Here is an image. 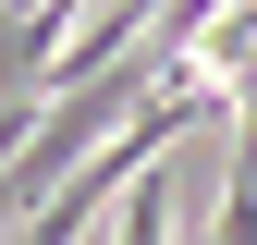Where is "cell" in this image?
I'll list each match as a JSON object with an SVG mask.
<instances>
[{
  "instance_id": "obj_1",
  "label": "cell",
  "mask_w": 257,
  "mask_h": 245,
  "mask_svg": "<svg viewBox=\"0 0 257 245\" xmlns=\"http://www.w3.org/2000/svg\"><path fill=\"white\" fill-rule=\"evenodd\" d=\"M172 196H184V135L159 147L135 184H122V221H110V245H172Z\"/></svg>"
}]
</instances>
